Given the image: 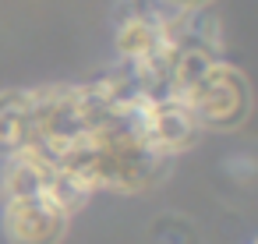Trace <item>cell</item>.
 Returning a JSON list of instances; mask_svg holds the SVG:
<instances>
[{"instance_id":"2","label":"cell","mask_w":258,"mask_h":244,"mask_svg":"<svg viewBox=\"0 0 258 244\" xmlns=\"http://www.w3.org/2000/svg\"><path fill=\"white\" fill-rule=\"evenodd\" d=\"M170 89L187 103L202 131H233L251 113L247 78L212 46L184 43L170 64Z\"/></svg>"},{"instance_id":"4","label":"cell","mask_w":258,"mask_h":244,"mask_svg":"<svg viewBox=\"0 0 258 244\" xmlns=\"http://www.w3.org/2000/svg\"><path fill=\"white\" fill-rule=\"evenodd\" d=\"M156 4L170 15H195V11H205L212 0H156Z\"/></svg>"},{"instance_id":"3","label":"cell","mask_w":258,"mask_h":244,"mask_svg":"<svg viewBox=\"0 0 258 244\" xmlns=\"http://www.w3.org/2000/svg\"><path fill=\"white\" fill-rule=\"evenodd\" d=\"M25 135H29V92L25 89L0 92V156L4 159L22 156Z\"/></svg>"},{"instance_id":"1","label":"cell","mask_w":258,"mask_h":244,"mask_svg":"<svg viewBox=\"0 0 258 244\" xmlns=\"http://www.w3.org/2000/svg\"><path fill=\"white\" fill-rule=\"evenodd\" d=\"M89 202V191L60 166L39 156L4 159L0 219L11 244H60L71 216Z\"/></svg>"}]
</instances>
